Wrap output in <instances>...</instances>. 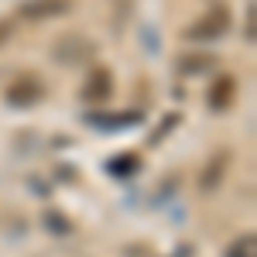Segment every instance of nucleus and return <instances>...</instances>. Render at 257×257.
I'll list each match as a JSON object with an SVG mask.
<instances>
[{
    "instance_id": "obj_1",
    "label": "nucleus",
    "mask_w": 257,
    "mask_h": 257,
    "mask_svg": "<svg viewBox=\"0 0 257 257\" xmlns=\"http://www.w3.org/2000/svg\"><path fill=\"white\" fill-rule=\"evenodd\" d=\"M226 28H230V14L223 11V7H213L206 18H199L189 31H185V38L189 41H216L226 35Z\"/></svg>"
},
{
    "instance_id": "obj_2",
    "label": "nucleus",
    "mask_w": 257,
    "mask_h": 257,
    "mask_svg": "<svg viewBox=\"0 0 257 257\" xmlns=\"http://www.w3.org/2000/svg\"><path fill=\"white\" fill-rule=\"evenodd\" d=\"M69 11V0H28L21 7V14L28 21H41V18H52V14H62Z\"/></svg>"
},
{
    "instance_id": "obj_3",
    "label": "nucleus",
    "mask_w": 257,
    "mask_h": 257,
    "mask_svg": "<svg viewBox=\"0 0 257 257\" xmlns=\"http://www.w3.org/2000/svg\"><path fill=\"white\" fill-rule=\"evenodd\" d=\"M82 96H86V99H103V96H110V76H106L103 69H96V72L89 76V82H86Z\"/></svg>"
},
{
    "instance_id": "obj_4",
    "label": "nucleus",
    "mask_w": 257,
    "mask_h": 257,
    "mask_svg": "<svg viewBox=\"0 0 257 257\" xmlns=\"http://www.w3.org/2000/svg\"><path fill=\"white\" fill-rule=\"evenodd\" d=\"M233 99V79H223L219 86H213V96H209V106L213 110H226Z\"/></svg>"
},
{
    "instance_id": "obj_5",
    "label": "nucleus",
    "mask_w": 257,
    "mask_h": 257,
    "mask_svg": "<svg viewBox=\"0 0 257 257\" xmlns=\"http://www.w3.org/2000/svg\"><path fill=\"white\" fill-rule=\"evenodd\" d=\"M106 168H110L117 178H127V172H134V168H138V158H134V155H123V158H113Z\"/></svg>"
},
{
    "instance_id": "obj_6",
    "label": "nucleus",
    "mask_w": 257,
    "mask_h": 257,
    "mask_svg": "<svg viewBox=\"0 0 257 257\" xmlns=\"http://www.w3.org/2000/svg\"><path fill=\"white\" fill-rule=\"evenodd\" d=\"M226 257H254V237L247 233V237H240L230 250H226Z\"/></svg>"
},
{
    "instance_id": "obj_7",
    "label": "nucleus",
    "mask_w": 257,
    "mask_h": 257,
    "mask_svg": "<svg viewBox=\"0 0 257 257\" xmlns=\"http://www.w3.org/2000/svg\"><path fill=\"white\" fill-rule=\"evenodd\" d=\"M45 223H48V226H59L55 233H69V230H72V226H69V219H62L59 213H48V216H45Z\"/></svg>"
},
{
    "instance_id": "obj_8",
    "label": "nucleus",
    "mask_w": 257,
    "mask_h": 257,
    "mask_svg": "<svg viewBox=\"0 0 257 257\" xmlns=\"http://www.w3.org/2000/svg\"><path fill=\"white\" fill-rule=\"evenodd\" d=\"M7 35H11V24H7V21H0V45L7 41Z\"/></svg>"
}]
</instances>
